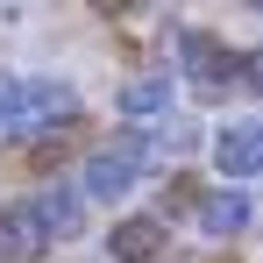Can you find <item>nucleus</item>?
Returning <instances> with one entry per match:
<instances>
[{
    "label": "nucleus",
    "mask_w": 263,
    "mask_h": 263,
    "mask_svg": "<svg viewBox=\"0 0 263 263\" xmlns=\"http://www.w3.org/2000/svg\"><path fill=\"white\" fill-rule=\"evenodd\" d=\"M57 114H71V86L64 79H7L0 86V128L7 135H36Z\"/></svg>",
    "instance_id": "nucleus-1"
},
{
    "label": "nucleus",
    "mask_w": 263,
    "mask_h": 263,
    "mask_svg": "<svg viewBox=\"0 0 263 263\" xmlns=\"http://www.w3.org/2000/svg\"><path fill=\"white\" fill-rule=\"evenodd\" d=\"M214 164L228 178H256L263 171V121H235L214 135Z\"/></svg>",
    "instance_id": "nucleus-2"
},
{
    "label": "nucleus",
    "mask_w": 263,
    "mask_h": 263,
    "mask_svg": "<svg viewBox=\"0 0 263 263\" xmlns=\"http://www.w3.org/2000/svg\"><path fill=\"white\" fill-rule=\"evenodd\" d=\"M29 206H36V220H43L50 242H71V235L86 228V206H79V192H71V185H50V192H36Z\"/></svg>",
    "instance_id": "nucleus-3"
},
{
    "label": "nucleus",
    "mask_w": 263,
    "mask_h": 263,
    "mask_svg": "<svg viewBox=\"0 0 263 263\" xmlns=\"http://www.w3.org/2000/svg\"><path fill=\"white\" fill-rule=\"evenodd\" d=\"M135 171H142V164H128L121 149H100L86 171H79V192H92V199H121V192L135 185Z\"/></svg>",
    "instance_id": "nucleus-4"
},
{
    "label": "nucleus",
    "mask_w": 263,
    "mask_h": 263,
    "mask_svg": "<svg viewBox=\"0 0 263 263\" xmlns=\"http://www.w3.org/2000/svg\"><path fill=\"white\" fill-rule=\"evenodd\" d=\"M157 249H164V220H121L107 235V256L114 263H149Z\"/></svg>",
    "instance_id": "nucleus-5"
},
{
    "label": "nucleus",
    "mask_w": 263,
    "mask_h": 263,
    "mask_svg": "<svg viewBox=\"0 0 263 263\" xmlns=\"http://www.w3.org/2000/svg\"><path fill=\"white\" fill-rule=\"evenodd\" d=\"M164 107H171V79H164V71H142V79H128V86H121V114H128V121L164 114Z\"/></svg>",
    "instance_id": "nucleus-6"
},
{
    "label": "nucleus",
    "mask_w": 263,
    "mask_h": 263,
    "mask_svg": "<svg viewBox=\"0 0 263 263\" xmlns=\"http://www.w3.org/2000/svg\"><path fill=\"white\" fill-rule=\"evenodd\" d=\"M199 228H206V235H235V228H249V192H214V199L199 206Z\"/></svg>",
    "instance_id": "nucleus-7"
}]
</instances>
